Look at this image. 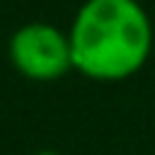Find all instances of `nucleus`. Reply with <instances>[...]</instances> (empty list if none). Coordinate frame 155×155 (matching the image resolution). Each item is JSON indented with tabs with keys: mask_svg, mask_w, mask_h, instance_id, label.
Instances as JSON below:
<instances>
[{
	"mask_svg": "<svg viewBox=\"0 0 155 155\" xmlns=\"http://www.w3.org/2000/svg\"><path fill=\"white\" fill-rule=\"evenodd\" d=\"M8 57L14 68L33 82H54L74 71L71 38L46 22L22 25L8 44Z\"/></svg>",
	"mask_w": 155,
	"mask_h": 155,
	"instance_id": "f03ea898",
	"label": "nucleus"
},
{
	"mask_svg": "<svg viewBox=\"0 0 155 155\" xmlns=\"http://www.w3.org/2000/svg\"><path fill=\"white\" fill-rule=\"evenodd\" d=\"M38 155H57V153H49V150H46V153H38Z\"/></svg>",
	"mask_w": 155,
	"mask_h": 155,
	"instance_id": "7ed1b4c3",
	"label": "nucleus"
},
{
	"mask_svg": "<svg viewBox=\"0 0 155 155\" xmlns=\"http://www.w3.org/2000/svg\"><path fill=\"white\" fill-rule=\"evenodd\" d=\"M68 38L74 71L95 82L134 76L153 52V25L139 0H84Z\"/></svg>",
	"mask_w": 155,
	"mask_h": 155,
	"instance_id": "f257e3e1",
	"label": "nucleus"
}]
</instances>
